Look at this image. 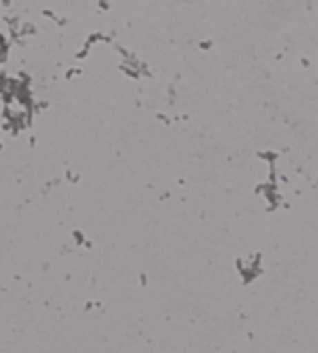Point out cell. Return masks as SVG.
Returning a JSON list of instances; mask_svg holds the SVG:
<instances>
[{
  "instance_id": "6da1fadb",
  "label": "cell",
  "mask_w": 318,
  "mask_h": 353,
  "mask_svg": "<svg viewBox=\"0 0 318 353\" xmlns=\"http://www.w3.org/2000/svg\"><path fill=\"white\" fill-rule=\"evenodd\" d=\"M0 50H2V46H0Z\"/></svg>"
}]
</instances>
